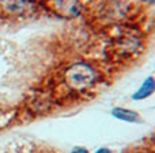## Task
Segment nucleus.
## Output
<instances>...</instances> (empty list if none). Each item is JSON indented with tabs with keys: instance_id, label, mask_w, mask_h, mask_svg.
<instances>
[{
	"instance_id": "0eeeda50",
	"label": "nucleus",
	"mask_w": 155,
	"mask_h": 153,
	"mask_svg": "<svg viewBox=\"0 0 155 153\" xmlns=\"http://www.w3.org/2000/svg\"><path fill=\"white\" fill-rule=\"evenodd\" d=\"M71 153H88L87 151H86L84 148H80V146H76V148L72 149V152Z\"/></svg>"
},
{
	"instance_id": "7ed1b4c3",
	"label": "nucleus",
	"mask_w": 155,
	"mask_h": 153,
	"mask_svg": "<svg viewBox=\"0 0 155 153\" xmlns=\"http://www.w3.org/2000/svg\"><path fill=\"white\" fill-rule=\"evenodd\" d=\"M140 49V39L136 35L124 34L114 39L112 45V54L116 60H127L134 57Z\"/></svg>"
},
{
	"instance_id": "6e6552de",
	"label": "nucleus",
	"mask_w": 155,
	"mask_h": 153,
	"mask_svg": "<svg viewBox=\"0 0 155 153\" xmlns=\"http://www.w3.org/2000/svg\"><path fill=\"white\" fill-rule=\"evenodd\" d=\"M95 153H112L109 151V149H106V148H102V149H98Z\"/></svg>"
},
{
	"instance_id": "f03ea898",
	"label": "nucleus",
	"mask_w": 155,
	"mask_h": 153,
	"mask_svg": "<svg viewBox=\"0 0 155 153\" xmlns=\"http://www.w3.org/2000/svg\"><path fill=\"white\" fill-rule=\"evenodd\" d=\"M45 7L63 19H75L82 14V0H45Z\"/></svg>"
},
{
	"instance_id": "1a4fd4ad",
	"label": "nucleus",
	"mask_w": 155,
	"mask_h": 153,
	"mask_svg": "<svg viewBox=\"0 0 155 153\" xmlns=\"http://www.w3.org/2000/svg\"><path fill=\"white\" fill-rule=\"evenodd\" d=\"M146 2H148V3H155V0H146Z\"/></svg>"
},
{
	"instance_id": "423d86ee",
	"label": "nucleus",
	"mask_w": 155,
	"mask_h": 153,
	"mask_svg": "<svg viewBox=\"0 0 155 153\" xmlns=\"http://www.w3.org/2000/svg\"><path fill=\"white\" fill-rule=\"evenodd\" d=\"M112 115L114 118L120 119V121H125V122H137L139 121V115L137 113L132 110H128V108H121V107H116L113 108Z\"/></svg>"
},
{
	"instance_id": "20e7f679",
	"label": "nucleus",
	"mask_w": 155,
	"mask_h": 153,
	"mask_svg": "<svg viewBox=\"0 0 155 153\" xmlns=\"http://www.w3.org/2000/svg\"><path fill=\"white\" fill-rule=\"evenodd\" d=\"M0 11L8 16H23L30 12L27 0H0Z\"/></svg>"
},
{
	"instance_id": "39448f33",
	"label": "nucleus",
	"mask_w": 155,
	"mask_h": 153,
	"mask_svg": "<svg viewBox=\"0 0 155 153\" xmlns=\"http://www.w3.org/2000/svg\"><path fill=\"white\" fill-rule=\"evenodd\" d=\"M155 91V79L154 77H147L143 84L140 86V88L132 95L134 100H143L146 98H148L150 95H153Z\"/></svg>"
},
{
	"instance_id": "f257e3e1",
	"label": "nucleus",
	"mask_w": 155,
	"mask_h": 153,
	"mask_svg": "<svg viewBox=\"0 0 155 153\" xmlns=\"http://www.w3.org/2000/svg\"><path fill=\"white\" fill-rule=\"evenodd\" d=\"M63 79L64 84L71 91L82 92L93 87L97 80V73L91 65L86 62H76L65 70Z\"/></svg>"
}]
</instances>
